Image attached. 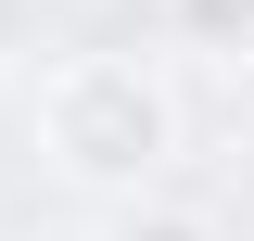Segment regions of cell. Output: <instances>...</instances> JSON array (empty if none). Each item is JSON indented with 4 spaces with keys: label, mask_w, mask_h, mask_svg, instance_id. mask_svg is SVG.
Returning <instances> with one entry per match:
<instances>
[{
    "label": "cell",
    "mask_w": 254,
    "mask_h": 241,
    "mask_svg": "<svg viewBox=\"0 0 254 241\" xmlns=\"http://www.w3.org/2000/svg\"><path fill=\"white\" fill-rule=\"evenodd\" d=\"M38 140H51L64 178H89V190H140L165 165V140H178V115H165V89L140 76L127 51H76L38 76Z\"/></svg>",
    "instance_id": "1"
},
{
    "label": "cell",
    "mask_w": 254,
    "mask_h": 241,
    "mask_svg": "<svg viewBox=\"0 0 254 241\" xmlns=\"http://www.w3.org/2000/svg\"><path fill=\"white\" fill-rule=\"evenodd\" d=\"M127 241H216L203 216H127Z\"/></svg>",
    "instance_id": "2"
}]
</instances>
